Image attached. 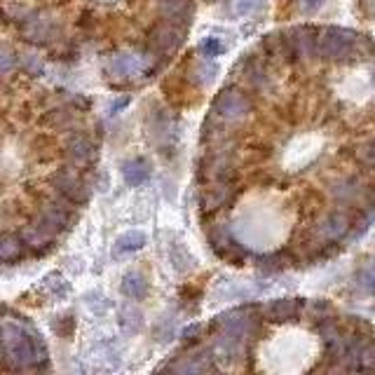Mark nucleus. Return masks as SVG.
I'll return each mask as SVG.
<instances>
[{
  "label": "nucleus",
  "instance_id": "obj_1",
  "mask_svg": "<svg viewBox=\"0 0 375 375\" xmlns=\"http://www.w3.org/2000/svg\"><path fill=\"white\" fill-rule=\"evenodd\" d=\"M253 97L249 92H244L240 87H223L216 94V99H213L211 113L216 117H221L225 124H232L242 122L253 110Z\"/></svg>",
  "mask_w": 375,
  "mask_h": 375
},
{
  "label": "nucleus",
  "instance_id": "obj_2",
  "mask_svg": "<svg viewBox=\"0 0 375 375\" xmlns=\"http://www.w3.org/2000/svg\"><path fill=\"white\" fill-rule=\"evenodd\" d=\"M73 209L75 204H70L66 198H61L59 193H55V198L45 200L43 206L35 213V225H40L43 230H47L50 235H61L70 228V221H73Z\"/></svg>",
  "mask_w": 375,
  "mask_h": 375
},
{
  "label": "nucleus",
  "instance_id": "obj_3",
  "mask_svg": "<svg viewBox=\"0 0 375 375\" xmlns=\"http://www.w3.org/2000/svg\"><path fill=\"white\" fill-rule=\"evenodd\" d=\"M314 57L329 59V61H347L349 57H354V33L336 26L326 28L324 33L317 35Z\"/></svg>",
  "mask_w": 375,
  "mask_h": 375
},
{
  "label": "nucleus",
  "instance_id": "obj_4",
  "mask_svg": "<svg viewBox=\"0 0 375 375\" xmlns=\"http://www.w3.org/2000/svg\"><path fill=\"white\" fill-rule=\"evenodd\" d=\"M50 183H52V190L61 195V198H66L70 204L82 206L89 202V188L82 183L80 176H75V171L70 169V166L55 171V174L50 176Z\"/></svg>",
  "mask_w": 375,
  "mask_h": 375
},
{
  "label": "nucleus",
  "instance_id": "obj_5",
  "mask_svg": "<svg viewBox=\"0 0 375 375\" xmlns=\"http://www.w3.org/2000/svg\"><path fill=\"white\" fill-rule=\"evenodd\" d=\"M19 31L21 38L31 45H50L52 40H59V28L52 23L50 17L35 10L19 23Z\"/></svg>",
  "mask_w": 375,
  "mask_h": 375
},
{
  "label": "nucleus",
  "instance_id": "obj_6",
  "mask_svg": "<svg viewBox=\"0 0 375 375\" xmlns=\"http://www.w3.org/2000/svg\"><path fill=\"white\" fill-rule=\"evenodd\" d=\"M64 155H66V166L70 169H87L97 160V144L85 134H70Z\"/></svg>",
  "mask_w": 375,
  "mask_h": 375
},
{
  "label": "nucleus",
  "instance_id": "obj_7",
  "mask_svg": "<svg viewBox=\"0 0 375 375\" xmlns=\"http://www.w3.org/2000/svg\"><path fill=\"white\" fill-rule=\"evenodd\" d=\"M157 10L164 23L178 28V31L190 26V15H193V3L190 0H157Z\"/></svg>",
  "mask_w": 375,
  "mask_h": 375
},
{
  "label": "nucleus",
  "instance_id": "obj_8",
  "mask_svg": "<svg viewBox=\"0 0 375 375\" xmlns=\"http://www.w3.org/2000/svg\"><path fill=\"white\" fill-rule=\"evenodd\" d=\"M235 164H232L230 155H211L200 169V181L211 178L213 183H235Z\"/></svg>",
  "mask_w": 375,
  "mask_h": 375
},
{
  "label": "nucleus",
  "instance_id": "obj_9",
  "mask_svg": "<svg viewBox=\"0 0 375 375\" xmlns=\"http://www.w3.org/2000/svg\"><path fill=\"white\" fill-rule=\"evenodd\" d=\"M151 47L155 52H160V55H171V52L178 50V45H181V31L174 26H169V23H160V26H155L151 31Z\"/></svg>",
  "mask_w": 375,
  "mask_h": 375
},
{
  "label": "nucleus",
  "instance_id": "obj_10",
  "mask_svg": "<svg viewBox=\"0 0 375 375\" xmlns=\"http://www.w3.org/2000/svg\"><path fill=\"white\" fill-rule=\"evenodd\" d=\"M19 240H21L23 247L31 249V251L38 253V256L47 253L52 247H55V235H50V232L43 230L40 225H35V223L26 225V228H21Z\"/></svg>",
  "mask_w": 375,
  "mask_h": 375
},
{
  "label": "nucleus",
  "instance_id": "obj_11",
  "mask_svg": "<svg viewBox=\"0 0 375 375\" xmlns=\"http://www.w3.org/2000/svg\"><path fill=\"white\" fill-rule=\"evenodd\" d=\"M349 228H352V221L345 211H331L324 221L319 223V235L329 242H338L343 240L345 235H349Z\"/></svg>",
  "mask_w": 375,
  "mask_h": 375
},
{
  "label": "nucleus",
  "instance_id": "obj_12",
  "mask_svg": "<svg viewBox=\"0 0 375 375\" xmlns=\"http://www.w3.org/2000/svg\"><path fill=\"white\" fill-rule=\"evenodd\" d=\"M302 307H305L302 298H279L267 305L265 314L272 321H294L296 317H300Z\"/></svg>",
  "mask_w": 375,
  "mask_h": 375
},
{
  "label": "nucleus",
  "instance_id": "obj_13",
  "mask_svg": "<svg viewBox=\"0 0 375 375\" xmlns=\"http://www.w3.org/2000/svg\"><path fill=\"white\" fill-rule=\"evenodd\" d=\"M235 198H237L235 183H216V188H211L209 193L202 198V206L209 211L225 209V206H230L232 202H235Z\"/></svg>",
  "mask_w": 375,
  "mask_h": 375
},
{
  "label": "nucleus",
  "instance_id": "obj_14",
  "mask_svg": "<svg viewBox=\"0 0 375 375\" xmlns=\"http://www.w3.org/2000/svg\"><path fill=\"white\" fill-rule=\"evenodd\" d=\"M122 176H124V183H127V186L139 188L151 178V164H148L144 157H134L122 164Z\"/></svg>",
  "mask_w": 375,
  "mask_h": 375
},
{
  "label": "nucleus",
  "instance_id": "obj_15",
  "mask_svg": "<svg viewBox=\"0 0 375 375\" xmlns=\"http://www.w3.org/2000/svg\"><path fill=\"white\" fill-rule=\"evenodd\" d=\"M106 68L113 77H132L141 68V61L134 55H113Z\"/></svg>",
  "mask_w": 375,
  "mask_h": 375
},
{
  "label": "nucleus",
  "instance_id": "obj_16",
  "mask_svg": "<svg viewBox=\"0 0 375 375\" xmlns=\"http://www.w3.org/2000/svg\"><path fill=\"white\" fill-rule=\"evenodd\" d=\"M75 117H77V110H73L70 106H61V108H52L47 113L45 122L47 127L57 129V132H66L75 124Z\"/></svg>",
  "mask_w": 375,
  "mask_h": 375
},
{
  "label": "nucleus",
  "instance_id": "obj_17",
  "mask_svg": "<svg viewBox=\"0 0 375 375\" xmlns=\"http://www.w3.org/2000/svg\"><path fill=\"white\" fill-rule=\"evenodd\" d=\"M26 247L21 244L19 235L17 237H8L0 235V263H17L21 258Z\"/></svg>",
  "mask_w": 375,
  "mask_h": 375
},
{
  "label": "nucleus",
  "instance_id": "obj_18",
  "mask_svg": "<svg viewBox=\"0 0 375 375\" xmlns=\"http://www.w3.org/2000/svg\"><path fill=\"white\" fill-rule=\"evenodd\" d=\"M122 294L127 296V298H132V300L146 298V294H148L146 277L139 275V272H129V275H124V279H122Z\"/></svg>",
  "mask_w": 375,
  "mask_h": 375
},
{
  "label": "nucleus",
  "instance_id": "obj_19",
  "mask_svg": "<svg viewBox=\"0 0 375 375\" xmlns=\"http://www.w3.org/2000/svg\"><path fill=\"white\" fill-rule=\"evenodd\" d=\"M144 244H146V235H144V232H139V230L124 232V235L117 237V242L113 244V253L122 256V253H129V251H139Z\"/></svg>",
  "mask_w": 375,
  "mask_h": 375
},
{
  "label": "nucleus",
  "instance_id": "obj_20",
  "mask_svg": "<svg viewBox=\"0 0 375 375\" xmlns=\"http://www.w3.org/2000/svg\"><path fill=\"white\" fill-rule=\"evenodd\" d=\"M31 12H33V8L26 3H17V0H3V3H0V15H3L5 21L21 23Z\"/></svg>",
  "mask_w": 375,
  "mask_h": 375
},
{
  "label": "nucleus",
  "instance_id": "obj_21",
  "mask_svg": "<svg viewBox=\"0 0 375 375\" xmlns=\"http://www.w3.org/2000/svg\"><path fill=\"white\" fill-rule=\"evenodd\" d=\"M331 193L338 202H345V204H347V202H354L359 198L361 188H359V181H356V178H343V181H338L336 186L331 188Z\"/></svg>",
  "mask_w": 375,
  "mask_h": 375
},
{
  "label": "nucleus",
  "instance_id": "obj_22",
  "mask_svg": "<svg viewBox=\"0 0 375 375\" xmlns=\"http://www.w3.org/2000/svg\"><path fill=\"white\" fill-rule=\"evenodd\" d=\"M218 73V68L213 66L211 61H200L198 66H195V70H193V75H195V80L200 82V85H206V82H211L213 80V75Z\"/></svg>",
  "mask_w": 375,
  "mask_h": 375
},
{
  "label": "nucleus",
  "instance_id": "obj_23",
  "mask_svg": "<svg viewBox=\"0 0 375 375\" xmlns=\"http://www.w3.org/2000/svg\"><path fill=\"white\" fill-rule=\"evenodd\" d=\"M223 50H225V45H223L218 38H204V40H202V45H200V52H202L204 57H209V59H211V57H218Z\"/></svg>",
  "mask_w": 375,
  "mask_h": 375
},
{
  "label": "nucleus",
  "instance_id": "obj_24",
  "mask_svg": "<svg viewBox=\"0 0 375 375\" xmlns=\"http://www.w3.org/2000/svg\"><path fill=\"white\" fill-rule=\"evenodd\" d=\"M15 66H17V55L10 47H0V75L10 73Z\"/></svg>",
  "mask_w": 375,
  "mask_h": 375
},
{
  "label": "nucleus",
  "instance_id": "obj_25",
  "mask_svg": "<svg viewBox=\"0 0 375 375\" xmlns=\"http://www.w3.org/2000/svg\"><path fill=\"white\" fill-rule=\"evenodd\" d=\"M21 68L26 70L28 75H40L45 66H43V61H40V59L35 57V55H23L21 57Z\"/></svg>",
  "mask_w": 375,
  "mask_h": 375
},
{
  "label": "nucleus",
  "instance_id": "obj_26",
  "mask_svg": "<svg viewBox=\"0 0 375 375\" xmlns=\"http://www.w3.org/2000/svg\"><path fill=\"white\" fill-rule=\"evenodd\" d=\"M73 329H75V319H73V317H59V319L55 321V331H57L61 338H68L70 333H73Z\"/></svg>",
  "mask_w": 375,
  "mask_h": 375
},
{
  "label": "nucleus",
  "instance_id": "obj_27",
  "mask_svg": "<svg viewBox=\"0 0 375 375\" xmlns=\"http://www.w3.org/2000/svg\"><path fill=\"white\" fill-rule=\"evenodd\" d=\"M132 321H134L136 329H141V312H136V309H132V307H124L122 309V326L127 331L132 329Z\"/></svg>",
  "mask_w": 375,
  "mask_h": 375
},
{
  "label": "nucleus",
  "instance_id": "obj_28",
  "mask_svg": "<svg viewBox=\"0 0 375 375\" xmlns=\"http://www.w3.org/2000/svg\"><path fill=\"white\" fill-rule=\"evenodd\" d=\"M263 3L265 0H240V3H237V15H242V17L253 15L256 10H260Z\"/></svg>",
  "mask_w": 375,
  "mask_h": 375
},
{
  "label": "nucleus",
  "instance_id": "obj_29",
  "mask_svg": "<svg viewBox=\"0 0 375 375\" xmlns=\"http://www.w3.org/2000/svg\"><path fill=\"white\" fill-rule=\"evenodd\" d=\"M356 160H359V162H364L366 166H371L373 164V146L366 144V146L356 148Z\"/></svg>",
  "mask_w": 375,
  "mask_h": 375
},
{
  "label": "nucleus",
  "instance_id": "obj_30",
  "mask_svg": "<svg viewBox=\"0 0 375 375\" xmlns=\"http://www.w3.org/2000/svg\"><path fill=\"white\" fill-rule=\"evenodd\" d=\"M202 331H204V326H202V324H193V326H188V329L183 331V340H186V343H198Z\"/></svg>",
  "mask_w": 375,
  "mask_h": 375
},
{
  "label": "nucleus",
  "instance_id": "obj_31",
  "mask_svg": "<svg viewBox=\"0 0 375 375\" xmlns=\"http://www.w3.org/2000/svg\"><path fill=\"white\" fill-rule=\"evenodd\" d=\"M326 0H302V10L305 12H317Z\"/></svg>",
  "mask_w": 375,
  "mask_h": 375
},
{
  "label": "nucleus",
  "instance_id": "obj_32",
  "mask_svg": "<svg viewBox=\"0 0 375 375\" xmlns=\"http://www.w3.org/2000/svg\"><path fill=\"white\" fill-rule=\"evenodd\" d=\"M129 101H132L129 97H120V99H115V101H113V104H110V110H113V113L122 110L124 106H129Z\"/></svg>",
  "mask_w": 375,
  "mask_h": 375
},
{
  "label": "nucleus",
  "instance_id": "obj_33",
  "mask_svg": "<svg viewBox=\"0 0 375 375\" xmlns=\"http://www.w3.org/2000/svg\"><path fill=\"white\" fill-rule=\"evenodd\" d=\"M206 3H218V0H206Z\"/></svg>",
  "mask_w": 375,
  "mask_h": 375
}]
</instances>
